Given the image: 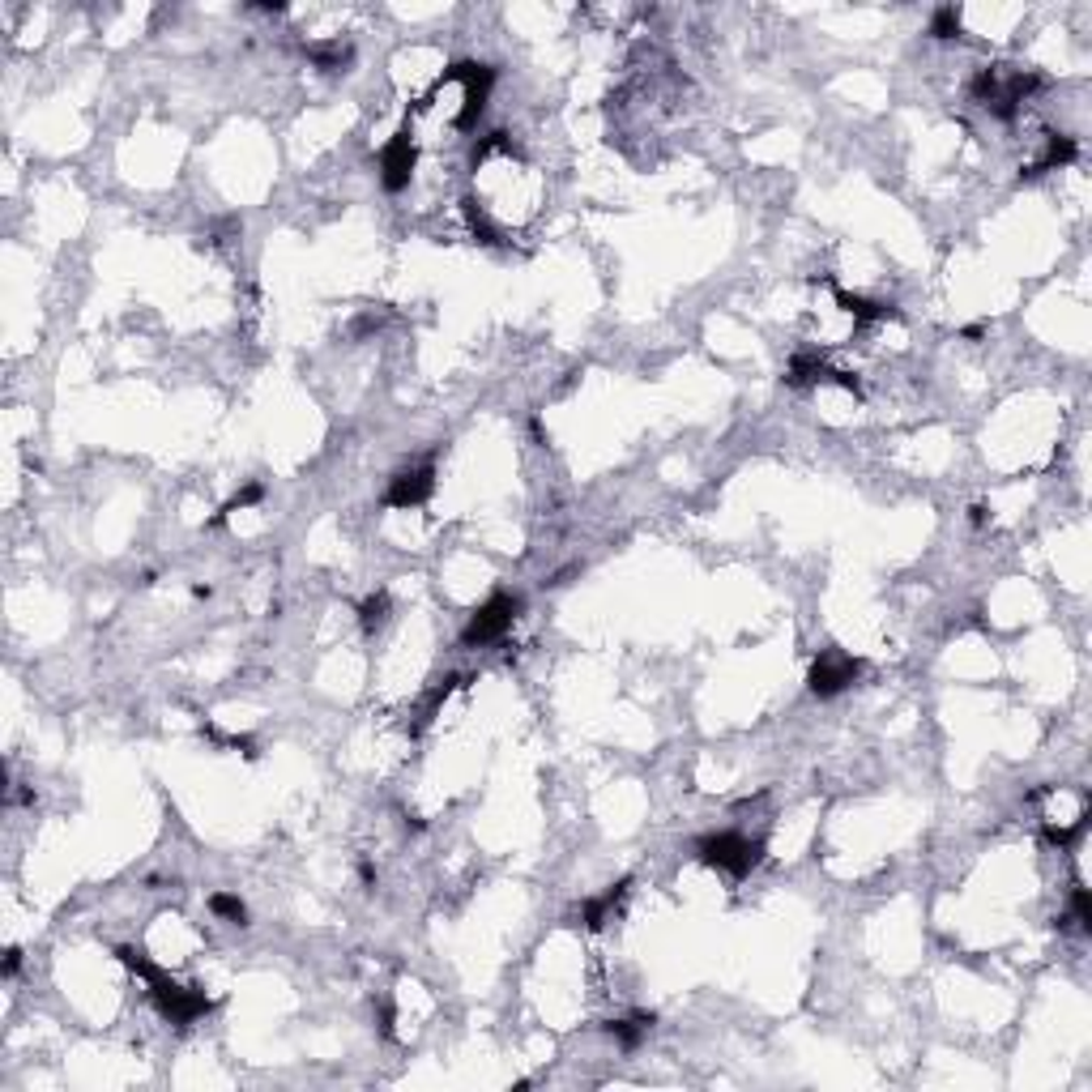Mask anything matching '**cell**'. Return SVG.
Segmentation results:
<instances>
[{"label":"cell","mask_w":1092,"mask_h":1092,"mask_svg":"<svg viewBox=\"0 0 1092 1092\" xmlns=\"http://www.w3.org/2000/svg\"><path fill=\"white\" fill-rule=\"evenodd\" d=\"M116 956H120V964H125L129 973H137L141 981H146L150 1003L158 1007V1016L167 1020V1024L189 1028V1024H197L201 1016H210V1012H214V999L205 995L201 986H184V981H175L167 968H158L146 952H137V947L120 943V947H116Z\"/></svg>","instance_id":"1"},{"label":"cell","mask_w":1092,"mask_h":1092,"mask_svg":"<svg viewBox=\"0 0 1092 1092\" xmlns=\"http://www.w3.org/2000/svg\"><path fill=\"white\" fill-rule=\"evenodd\" d=\"M696 854L705 867L730 875V879H747L759 858H765V841L759 836H747V832H709L705 841L696 845Z\"/></svg>","instance_id":"2"},{"label":"cell","mask_w":1092,"mask_h":1092,"mask_svg":"<svg viewBox=\"0 0 1092 1092\" xmlns=\"http://www.w3.org/2000/svg\"><path fill=\"white\" fill-rule=\"evenodd\" d=\"M521 593H491L487 602L479 606L469 614V624H465V632H461V645L465 649H483V645H491V641H500V636L517 624V614H521Z\"/></svg>","instance_id":"3"},{"label":"cell","mask_w":1092,"mask_h":1092,"mask_svg":"<svg viewBox=\"0 0 1092 1092\" xmlns=\"http://www.w3.org/2000/svg\"><path fill=\"white\" fill-rule=\"evenodd\" d=\"M858 674H862V657H850V653L828 649V653H819V657H815V666H811V674H807V687H811V696H819V700H832V696H841L845 687H854V683H858Z\"/></svg>","instance_id":"4"},{"label":"cell","mask_w":1092,"mask_h":1092,"mask_svg":"<svg viewBox=\"0 0 1092 1092\" xmlns=\"http://www.w3.org/2000/svg\"><path fill=\"white\" fill-rule=\"evenodd\" d=\"M415 162H419L415 129L406 125V129L380 150V184H384V193H406V189H410V179H415Z\"/></svg>","instance_id":"5"},{"label":"cell","mask_w":1092,"mask_h":1092,"mask_svg":"<svg viewBox=\"0 0 1092 1092\" xmlns=\"http://www.w3.org/2000/svg\"><path fill=\"white\" fill-rule=\"evenodd\" d=\"M431 491H436V465L431 461H423V465H410V469H402L393 483H388V491H384V504L388 508H423L427 500H431Z\"/></svg>","instance_id":"6"},{"label":"cell","mask_w":1092,"mask_h":1092,"mask_svg":"<svg viewBox=\"0 0 1092 1092\" xmlns=\"http://www.w3.org/2000/svg\"><path fill=\"white\" fill-rule=\"evenodd\" d=\"M1080 158V141L1076 137H1067V133H1049L1045 137V146H1041V154L1028 162L1024 167V175H1041V171H1063V167H1071V162Z\"/></svg>","instance_id":"7"},{"label":"cell","mask_w":1092,"mask_h":1092,"mask_svg":"<svg viewBox=\"0 0 1092 1092\" xmlns=\"http://www.w3.org/2000/svg\"><path fill=\"white\" fill-rule=\"evenodd\" d=\"M819 380H832V367H828V359H823V350H798V355L790 359V367H786V384H794V388H811V384H819Z\"/></svg>","instance_id":"8"},{"label":"cell","mask_w":1092,"mask_h":1092,"mask_svg":"<svg viewBox=\"0 0 1092 1092\" xmlns=\"http://www.w3.org/2000/svg\"><path fill=\"white\" fill-rule=\"evenodd\" d=\"M653 1012H632V1016H620V1020H610L606 1024V1033L614 1037V1045L620 1049H636L645 1037H649V1028H653Z\"/></svg>","instance_id":"9"},{"label":"cell","mask_w":1092,"mask_h":1092,"mask_svg":"<svg viewBox=\"0 0 1092 1092\" xmlns=\"http://www.w3.org/2000/svg\"><path fill=\"white\" fill-rule=\"evenodd\" d=\"M628 888H632V883H628V879H620V883H614V888H606L602 896H593V900L585 904V909H581L585 926H606V922H610V914L620 909V900L628 896Z\"/></svg>","instance_id":"10"},{"label":"cell","mask_w":1092,"mask_h":1092,"mask_svg":"<svg viewBox=\"0 0 1092 1092\" xmlns=\"http://www.w3.org/2000/svg\"><path fill=\"white\" fill-rule=\"evenodd\" d=\"M359 624H363L367 632H376V628L388 624V593H384V589L372 593V597H367V602L359 606Z\"/></svg>","instance_id":"11"},{"label":"cell","mask_w":1092,"mask_h":1092,"mask_svg":"<svg viewBox=\"0 0 1092 1092\" xmlns=\"http://www.w3.org/2000/svg\"><path fill=\"white\" fill-rule=\"evenodd\" d=\"M210 909H214L222 922H235V926L248 922V904H243L239 896H231V892H214V896H210Z\"/></svg>","instance_id":"12"},{"label":"cell","mask_w":1092,"mask_h":1092,"mask_svg":"<svg viewBox=\"0 0 1092 1092\" xmlns=\"http://www.w3.org/2000/svg\"><path fill=\"white\" fill-rule=\"evenodd\" d=\"M307 56H312V65H320L324 73H338V69H346L350 48L346 44H324V48H312Z\"/></svg>","instance_id":"13"},{"label":"cell","mask_w":1092,"mask_h":1092,"mask_svg":"<svg viewBox=\"0 0 1092 1092\" xmlns=\"http://www.w3.org/2000/svg\"><path fill=\"white\" fill-rule=\"evenodd\" d=\"M931 34H935V39H960V9H956V5L935 9V17H931Z\"/></svg>","instance_id":"14"},{"label":"cell","mask_w":1092,"mask_h":1092,"mask_svg":"<svg viewBox=\"0 0 1092 1092\" xmlns=\"http://www.w3.org/2000/svg\"><path fill=\"white\" fill-rule=\"evenodd\" d=\"M1067 922H1076L1080 931H1092V900H1088V888H1080V883L1071 888V918H1067ZM1067 922H1063V926H1067Z\"/></svg>","instance_id":"15"},{"label":"cell","mask_w":1092,"mask_h":1092,"mask_svg":"<svg viewBox=\"0 0 1092 1092\" xmlns=\"http://www.w3.org/2000/svg\"><path fill=\"white\" fill-rule=\"evenodd\" d=\"M261 500H265V487H261V483H248V487H243L235 500H226V508H222L218 517H214V525H218V521H226V517H231V512H239V508H252V504H261Z\"/></svg>","instance_id":"16"},{"label":"cell","mask_w":1092,"mask_h":1092,"mask_svg":"<svg viewBox=\"0 0 1092 1092\" xmlns=\"http://www.w3.org/2000/svg\"><path fill=\"white\" fill-rule=\"evenodd\" d=\"M17 964H22V952H9V956H5V977L17 973Z\"/></svg>","instance_id":"17"}]
</instances>
